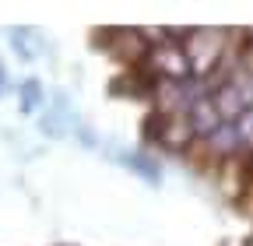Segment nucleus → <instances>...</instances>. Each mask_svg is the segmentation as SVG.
<instances>
[{
	"label": "nucleus",
	"instance_id": "1",
	"mask_svg": "<svg viewBox=\"0 0 253 246\" xmlns=\"http://www.w3.org/2000/svg\"><path fill=\"white\" fill-rule=\"evenodd\" d=\"M78 123H81V120H78V113H74V106H71V95H67V91H53L46 113L39 116L42 134H46V137H63V134H71Z\"/></svg>",
	"mask_w": 253,
	"mask_h": 246
},
{
	"label": "nucleus",
	"instance_id": "2",
	"mask_svg": "<svg viewBox=\"0 0 253 246\" xmlns=\"http://www.w3.org/2000/svg\"><path fill=\"white\" fill-rule=\"evenodd\" d=\"M113 159H116L126 172H134V176H141L144 183H151V187L162 183V165H158L151 155H144V151H120V148H113Z\"/></svg>",
	"mask_w": 253,
	"mask_h": 246
},
{
	"label": "nucleus",
	"instance_id": "3",
	"mask_svg": "<svg viewBox=\"0 0 253 246\" xmlns=\"http://www.w3.org/2000/svg\"><path fill=\"white\" fill-rule=\"evenodd\" d=\"M7 39H11L14 56H18V60H25V64H32L36 56H42V46H46V36L39 32V28H32V25L7 28Z\"/></svg>",
	"mask_w": 253,
	"mask_h": 246
},
{
	"label": "nucleus",
	"instance_id": "4",
	"mask_svg": "<svg viewBox=\"0 0 253 246\" xmlns=\"http://www.w3.org/2000/svg\"><path fill=\"white\" fill-rule=\"evenodd\" d=\"M46 106V88H42V81L39 78H25L21 84H18V109L25 113V116H32V113H39Z\"/></svg>",
	"mask_w": 253,
	"mask_h": 246
},
{
	"label": "nucleus",
	"instance_id": "5",
	"mask_svg": "<svg viewBox=\"0 0 253 246\" xmlns=\"http://www.w3.org/2000/svg\"><path fill=\"white\" fill-rule=\"evenodd\" d=\"M204 141H208L211 151H218V155H232V151H239V137H236V127H232V123H221V127H218L211 137H204Z\"/></svg>",
	"mask_w": 253,
	"mask_h": 246
},
{
	"label": "nucleus",
	"instance_id": "6",
	"mask_svg": "<svg viewBox=\"0 0 253 246\" xmlns=\"http://www.w3.org/2000/svg\"><path fill=\"white\" fill-rule=\"evenodd\" d=\"M236 127V137H239V148H253V106L232 123Z\"/></svg>",
	"mask_w": 253,
	"mask_h": 246
},
{
	"label": "nucleus",
	"instance_id": "7",
	"mask_svg": "<svg viewBox=\"0 0 253 246\" xmlns=\"http://www.w3.org/2000/svg\"><path fill=\"white\" fill-rule=\"evenodd\" d=\"M11 88V78H7V67L4 64H0V95H4V91Z\"/></svg>",
	"mask_w": 253,
	"mask_h": 246
},
{
	"label": "nucleus",
	"instance_id": "8",
	"mask_svg": "<svg viewBox=\"0 0 253 246\" xmlns=\"http://www.w3.org/2000/svg\"><path fill=\"white\" fill-rule=\"evenodd\" d=\"M246 71H250V78H253V67H246Z\"/></svg>",
	"mask_w": 253,
	"mask_h": 246
}]
</instances>
